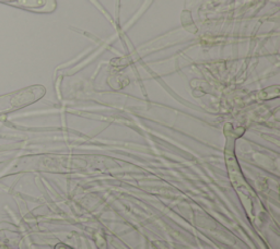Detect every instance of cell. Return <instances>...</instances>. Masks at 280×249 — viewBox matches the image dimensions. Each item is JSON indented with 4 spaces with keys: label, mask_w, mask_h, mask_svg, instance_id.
I'll list each match as a JSON object with an SVG mask.
<instances>
[{
    "label": "cell",
    "mask_w": 280,
    "mask_h": 249,
    "mask_svg": "<svg viewBox=\"0 0 280 249\" xmlns=\"http://www.w3.org/2000/svg\"><path fill=\"white\" fill-rule=\"evenodd\" d=\"M3 2H16V0H3Z\"/></svg>",
    "instance_id": "7a4b0ae2"
},
{
    "label": "cell",
    "mask_w": 280,
    "mask_h": 249,
    "mask_svg": "<svg viewBox=\"0 0 280 249\" xmlns=\"http://www.w3.org/2000/svg\"><path fill=\"white\" fill-rule=\"evenodd\" d=\"M47 0H18L17 5L26 8H42L46 5Z\"/></svg>",
    "instance_id": "6da1fadb"
}]
</instances>
